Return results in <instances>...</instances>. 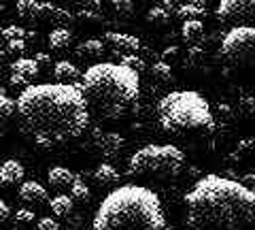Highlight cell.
<instances>
[{
  "instance_id": "1",
  "label": "cell",
  "mask_w": 255,
  "mask_h": 230,
  "mask_svg": "<svg viewBox=\"0 0 255 230\" xmlns=\"http://www.w3.org/2000/svg\"><path fill=\"white\" fill-rule=\"evenodd\" d=\"M23 134L38 147L73 141L90 126V105L77 83L28 85L15 102Z\"/></svg>"
},
{
  "instance_id": "2",
  "label": "cell",
  "mask_w": 255,
  "mask_h": 230,
  "mask_svg": "<svg viewBox=\"0 0 255 230\" xmlns=\"http://www.w3.org/2000/svg\"><path fill=\"white\" fill-rule=\"evenodd\" d=\"M185 207L187 226L194 230H247L255 224V192L221 175L196 181Z\"/></svg>"
},
{
  "instance_id": "3",
  "label": "cell",
  "mask_w": 255,
  "mask_h": 230,
  "mask_svg": "<svg viewBox=\"0 0 255 230\" xmlns=\"http://www.w3.org/2000/svg\"><path fill=\"white\" fill-rule=\"evenodd\" d=\"M92 230H166L162 201L145 186H119L100 203Z\"/></svg>"
},
{
  "instance_id": "4",
  "label": "cell",
  "mask_w": 255,
  "mask_h": 230,
  "mask_svg": "<svg viewBox=\"0 0 255 230\" xmlns=\"http://www.w3.org/2000/svg\"><path fill=\"white\" fill-rule=\"evenodd\" d=\"M77 83L83 92L87 105H94L107 117H122L138 100L140 81L138 73L115 62L92 64Z\"/></svg>"
},
{
  "instance_id": "5",
  "label": "cell",
  "mask_w": 255,
  "mask_h": 230,
  "mask_svg": "<svg viewBox=\"0 0 255 230\" xmlns=\"http://www.w3.org/2000/svg\"><path fill=\"white\" fill-rule=\"evenodd\" d=\"M157 120L166 132L183 134L189 130H204L213 126L211 105L191 90L170 92L157 102Z\"/></svg>"
},
{
  "instance_id": "6",
  "label": "cell",
  "mask_w": 255,
  "mask_h": 230,
  "mask_svg": "<svg viewBox=\"0 0 255 230\" xmlns=\"http://www.w3.org/2000/svg\"><path fill=\"white\" fill-rule=\"evenodd\" d=\"M185 166V154L174 145H145L130 158V173L140 177L172 179Z\"/></svg>"
},
{
  "instance_id": "7",
  "label": "cell",
  "mask_w": 255,
  "mask_h": 230,
  "mask_svg": "<svg viewBox=\"0 0 255 230\" xmlns=\"http://www.w3.org/2000/svg\"><path fill=\"white\" fill-rule=\"evenodd\" d=\"M221 55L230 64L241 68H255V28L236 26L223 36Z\"/></svg>"
},
{
  "instance_id": "8",
  "label": "cell",
  "mask_w": 255,
  "mask_h": 230,
  "mask_svg": "<svg viewBox=\"0 0 255 230\" xmlns=\"http://www.w3.org/2000/svg\"><path fill=\"white\" fill-rule=\"evenodd\" d=\"M217 19L232 28H255V0H221L217 6Z\"/></svg>"
},
{
  "instance_id": "9",
  "label": "cell",
  "mask_w": 255,
  "mask_h": 230,
  "mask_svg": "<svg viewBox=\"0 0 255 230\" xmlns=\"http://www.w3.org/2000/svg\"><path fill=\"white\" fill-rule=\"evenodd\" d=\"M36 21L64 26V23H70V21H73V15H70L66 9H60V6H55V4L41 2V6H38V17H36Z\"/></svg>"
},
{
  "instance_id": "10",
  "label": "cell",
  "mask_w": 255,
  "mask_h": 230,
  "mask_svg": "<svg viewBox=\"0 0 255 230\" xmlns=\"http://www.w3.org/2000/svg\"><path fill=\"white\" fill-rule=\"evenodd\" d=\"M96 145H98L102 156L113 158L126 147V139L122 137V134H117V132H105V134H100V137L96 139Z\"/></svg>"
},
{
  "instance_id": "11",
  "label": "cell",
  "mask_w": 255,
  "mask_h": 230,
  "mask_svg": "<svg viewBox=\"0 0 255 230\" xmlns=\"http://www.w3.org/2000/svg\"><path fill=\"white\" fill-rule=\"evenodd\" d=\"M19 198L23 203H30V205H41L47 201V190L43 184L38 181H23L19 186Z\"/></svg>"
},
{
  "instance_id": "12",
  "label": "cell",
  "mask_w": 255,
  "mask_h": 230,
  "mask_svg": "<svg viewBox=\"0 0 255 230\" xmlns=\"http://www.w3.org/2000/svg\"><path fill=\"white\" fill-rule=\"evenodd\" d=\"M23 175H26V171H23L21 162H17V160H6L0 164V184L2 186L21 184Z\"/></svg>"
},
{
  "instance_id": "13",
  "label": "cell",
  "mask_w": 255,
  "mask_h": 230,
  "mask_svg": "<svg viewBox=\"0 0 255 230\" xmlns=\"http://www.w3.org/2000/svg\"><path fill=\"white\" fill-rule=\"evenodd\" d=\"M105 41L115 47V51H138L140 49V41L132 34H124V32H107Z\"/></svg>"
},
{
  "instance_id": "14",
  "label": "cell",
  "mask_w": 255,
  "mask_h": 230,
  "mask_svg": "<svg viewBox=\"0 0 255 230\" xmlns=\"http://www.w3.org/2000/svg\"><path fill=\"white\" fill-rule=\"evenodd\" d=\"M81 75L83 73L79 70V66L68 60H60V62H55V66H53V77L58 79L60 83H77L79 79H81Z\"/></svg>"
},
{
  "instance_id": "15",
  "label": "cell",
  "mask_w": 255,
  "mask_h": 230,
  "mask_svg": "<svg viewBox=\"0 0 255 230\" xmlns=\"http://www.w3.org/2000/svg\"><path fill=\"white\" fill-rule=\"evenodd\" d=\"M75 177L77 175L70 169H66V166H53V169H49V173H47V179H49V184L55 190H70Z\"/></svg>"
},
{
  "instance_id": "16",
  "label": "cell",
  "mask_w": 255,
  "mask_h": 230,
  "mask_svg": "<svg viewBox=\"0 0 255 230\" xmlns=\"http://www.w3.org/2000/svg\"><path fill=\"white\" fill-rule=\"evenodd\" d=\"M105 49L107 47L100 38H87V41H83L77 47V53H79V58H85V60H100Z\"/></svg>"
},
{
  "instance_id": "17",
  "label": "cell",
  "mask_w": 255,
  "mask_h": 230,
  "mask_svg": "<svg viewBox=\"0 0 255 230\" xmlns=\"http://www.w3.org/2000/svg\"><path fill=\"white\" fill-rule=\"evenodd\" d=\"M11 70L15 75H19V77H23V79H34L38 73H41V68H38V64L34 62V58H17L11 64Z\"/></svg>"
},
{
  "instance_id": "18",
  "label": "cell",
  "mask_w": 255,
  "mask_h": 230,
  "mask_svg": "<svg viewBox=\"0 0 255 230\" xmlns=\"http://www.w3.org/2000/svg\"><path fill=\"white\" fill-rule=\"evenodd\" d=\"M206 11V2L204 0H191L187 4H181L177 9V17L183 21H189V19H200Z\"/></svg>"
},
{
  "instance_id": "19",
  "label": "cell",
  "mask_w": 255,
  "mask_h": 230,
  "mask_svg": "<svg viewBox=\"0 0 255 230\" xmlns=\"http://www.w3.org/2000/svg\"><path fill=\"white\" fill-rule=\"evenodd\" d=\"M13 117H15V100H11L9 96H4V94L0 92V137L9 128Z\"/></svg>"
},
{
  "instance_id": "20",
  "label": "cell",
  "mask_w": 255,
  "mask_h": 230,
  "mask_svg": "<svg viewBox=\"0 0 255 230\" xmlns=\"http://www.w3.org/2000/svg\"><path fill=\"white\" fill-rule=\"evenodd\" d=\"M181 34H183V38H185L187 43H191V45L200 43L202 38H204V26H202V21H200V19H189V21H183Z\"/></svg>"
},
{
  "instance_id": "21",
  "label": "cell",
  "mask_w": 255,
  "mask_h": 230,
  "mask_svg": "<svg viewBox=\"0 0 255 230\" xmlns=\"http://www.w3.org/2000/svg\"><path fill=\"white\" fill-rule=\"evenodd\" d=\"M70 43H73V34H70V30L66 26H58L55 30H51V34H49V47H51L53 51H64Z\"/></svg>"
},
{
  "instance_id": "22",
  "label": "cell",
  "mask_w": 255,
  "mask_h": 230,
  "mask_svg": "<svg viewBox=\"0 0 255 230\" xmlns=\"http://www.w3.org/2000/svg\"><path fill=\"white\" fill-rule=\"evenodd\" d=\"M94 179L98 181L100 186H113V184H117V181H119V173L115 171L113 164L102 162L98 169L94 171Z\"/></svg>"
},
{
  "instance_id": "23",
  "label": "cell",
  "mask_w": 255,
  "mask_h": 230,
  "mask_svg": "<svg viewBox=\"0 0 255 230\" xmlns=\"http://www.w3.org/2000/svg\"><path fill=\"white\" fill-rule=\"evenodd\" d=\"M73 207H75V201H73V196H68V194H58L55 198H51V211L58 218L68 216V213L73 211Z\"/></svg>"
},
{
  "instance_id": "24",
  "label": "cell",
  "mask_w": 255,
  "mask_h": 230,
  "mask_svg": "<svg viewBox=\"0 0 255 230\" xmlns=\"http://www.w3.org/2000/svg\"><path fill=\"white\" fill-rule=\"evenodd\" d=\"M38 6H41L38 0H17V15H19L21 19L36 21V17H38Z\"/></svg>"
},
{
  "instance_id": "25",
  "label": "cell",
  "mask_w": 255,
  "mask_h": 230,
  "mask_svg": "<svg viewBox=\"0 0 255 230\" xmlns=\"http://www.w3.org/2000/svg\"><path fill=\"white\" fill-rule=\"evenodd\" d=\"M151 77L157 79L159 83H172V70H170V64L168 62H164V60H159L155 62L153 66H151Z\"/></svg>"
},
{
  "instance_id": "26",
  "label": "cell",
  "mask_w": 255,
  "mask_h": 230,
  "mask_svg": "<svg viewBox=\"0 0 255 230\" xmlns=\"http://www.w3.org/2000/svg\"><path fill=\"white\" fill-rule=\"evenodd\" d=\"M90 188H87V184L81 179V177H75V181H73V186H70V196L73 198H79V201H87L90 198Z\"/></svg>"
},
{
  "instance_id": "27",
  "label": "cell",
  "mask_w": 255,
  "mask_h": 230,
  "mask_svg": "<svg viewBox=\"0 0 255 230\" xmlns=\"http://www.w3.org/2000/svg\"><path fill=\"white\" fill-rule=\"evenodd\" d=\"M147 19L151 23H166L170 19V13H168V9H164V6H153V9L147 13Z\"/></svg>"
},
{
  "instance_id": "28",
  "label": "cell",
  "mask_w": 255,
  "mask_h": 230,
  "mask_svg": "<svg viewBox=\"0 0 255 230\" xmlns=\"http://www.w3.org/2000/svg\"><path fill=\"white\" fill-rule=\"evenodd\" d=\"M0 36L4 41H15V38H26V30L19 28V26H9L4 30H0Z\"/></svg>"
},
{
  "instance_id": "29",
  "label": "cell",
  "mask_w": 255,
  "mask_h": 230,
  "mask_svg": "<svg viewBox=\"0 0 255 230\" xmlns=\"http://www.w3.org/2000/svg\"><path fill=\"white\" fill-rule=\"evenodd\" d=\"M122 64L128 66V68H132V70H136V73H140V70L145 68V62H142L140 58H136V55H124Z\"/></svg>"
},
{
  "instance_id": "30",
  "label": "cell",
  "mask_w": 255,
  "mask_h": 230,
  "mask_svg": "<svg viewBox=\"0 0 255 230\" xmlns=\"http://www.w3.org/2000/svg\"><path fill=\"white\" fill-rule=\"evenodd\" d=\"M113 6L119 15H130L134 11V2L132 0H113Z\"/></svg>"
},
{
  "instance_id": "31",
  "label": "cell",
  "mask_w": 255,
  "mask_h": 230,
  "mask_svg": "<svg viewBox=\"0 0 255 230\" xmlns=\"http://www.w3.org/2000/svg\"><path fill=\"white\" fill-rule=\"evenodd\" d=\"M6 51H9V53H23V51H26V41H23V38L6 41Z\"/></svg>"
},
{
  "instance_id": "32",
  "label": "cell",
  "mask_w": 255,
  "mask_h": 230,
  "mask_svg": "<svg viewBox=\"0 0 255 230\" xmlns=\"http://www.w3.org/2000/svg\"><path fill=\"white\" fill-rule=\"evenodd\" d=\"M36 230H60V224L53 218H41L36 222Z\"/></svg>"
},
{
  "instance_id": "33",
  "label": "cell",
  "mask_w": 255,
  "mask_h": 230,
  "mask_svg": "<svg viewBox=\"0 0 255 230\" xmlns=\"http://www.w3.org/2000/svg\"><path fill=\"white\" fill-rule=\"evenodd\" d=\"M15 218H17L19 224H32L34 222V211H30V209H17V213H15Z\"/></svg>"
},
{
  "instance_id": "34",
  "label": "cell",
  "mask_w": 255,
  "mask_h": 230,
  "mask_svg": "<svg viewBox=\"0 0 255 230\" xmlns=\"http://www.w3.org/2000/svg\"><path fill=\"white\" fill-rule=\"evenodd\" d=\"M241 184H243L245 188H249V190H253V192H255V175H253V173L245 175V177L241 179Z\"/></svg>"
},
{
  "instance_id": "35",
  "label": "cell",
  "mask_w": 255,
  "mask_h": 230,
  "mask_svg": "<svg viewBox=\"0 0 255 230\" xmlns=\"http://www.w3.org/2000/svg\"><path fill=\"white\" fill-rule=\"evenodd\" d=\"M34 62L38 64V68L51 64V60H49V55H47V53H36V55H34Z\"/></svg>"
},
{
  "instance_id": "36",
  "label": "cell",
  "mask_w": 255,
  "mask_h": 230,
  "mask_svg": "<svg viewBox=\"0 0 255 230\" xmlns=\"http://www.w3.org/2000/svg\"><path fill=\"white\" fill-rule=\"evenodd\" d=\"M11 85H15V88H17V85H19V88H23V85H26V88H28V79H23V77H19V75H11Z\"/></svg>"
},
{
  "instance_id": "37",
  "label": "cell",
  "mask_w": 255,
  "mask_h": 230,
  "mask_svg": "<svg viewBox=\"0 0 255 230\" xmlns=\"http://www.w3.org/2000/svg\"><path fill=\"white\" fill-rule=\"evenodd\" d=\"M75 2L85 6V11H87V6H92V9H100V0H75Z\"/></svg>"
},
{
  "instance_id": "38",
  "label": "cell",
  "mask_w": 255,
  "mask_h": 230,
  "mask_svg": "<svg viewBox=\"0 0 255 230\" xmlns=\"http://www.w3.org/2000/svg\"><path fill=\"white\" fill-rule=\"evenodd\" d=\"M147 2H151L153 6H164V9H170L172 6V0H147Z\"/></svg>"
},
{
  "instance_id": "39",
  "label": "cell",
  "mask_w": 255,
  "mask_h": 230,
  "mask_svg": "<svg viewBox=\"0 0 255 230\" xmlns=\"http://www.w3.org/2000/svg\"><path fill=\"white\" fill-rule=\"evenodd\" d=\"M177 53H179L177 47H170V49L164 51V58H177Z\"/></svg>"
}]
</instances>
